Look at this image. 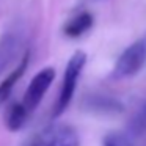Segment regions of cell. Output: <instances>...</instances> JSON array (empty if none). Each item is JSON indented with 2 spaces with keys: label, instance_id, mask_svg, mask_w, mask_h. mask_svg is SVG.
<instances>
[{
  "label": "cell",
  "instance_id": "obj_1",
  "mask_svg": "<svg viewBox=\"0 0 146 146\" xmlns=\"http://www.w3.org/2000/svg\"><path fill=\"white\" fill-rule=\"evenodd\" d=\"M85 64H86V54L82 50H77L76 54L69 58V61H68V64H66V69H64L60 96H58L57 104H55V107H54L52 118L61 116V115L64 113V110L69 107L71 101H72V98H74V93H76L79 77H80V74H82Z\"/></svg>",
  "mask_w": 146,
  "mask_h": 146
},
{
  "label": "cell",
  "instance_id": "obj_2",
  "mask_svg": "<svg viewBox=\"0 0 146 146\" xmlns=\"http://www.w3.org/2000/svg\"><path fill=\"white\" fill-rule=\"evenodd\" d=\"M146 63V38H140L129 46L123 54L118 57L115 68L111 71V79L123 80L135 76L141 71Z\"/></svg>",
  "mask_w": 146,
  "mask_h": 146
},
{
  "label": "cell",
  "instance_id": "obj_3",
  "mask_svg": "<svg viewBox=\"0 0 146 146\" xmlns=\"http://www.w3.org/2000/svg\"><path fill=\"white\" fill-rule=\"evenodd\" d=\"M54 79H55L54 68H44L32 79L25 94H24V102H22V107L25 108L27 113H32L39 105V102L42 101L47 90L50 88Z\"/></svg>",
  "mask_w": 146,
  "mask_h": 146
},
{
  "label": "cell",
  "instance_id": "obj_4",
  "mask_svg": "<svg viewBox=\"0 0 146 146\" xmlns=\"http://www.w3.org/2000/svg\"><path fill=\"white\" fill-rule=\"evenodd\" d=\"M30 146H79V137L69 126H52L46 129Z\"/></svg>",
  "mask_w": 146,
  "mask_h": 146
},
{
  "label": "cell",
  "instance_id": "obj_5",
  "mask_svg": "<svg viewBox=\"0 0 146 146\" xmlns=\"http://www.w3.org/2000/svg\"><path fill=\"white\" fill-rule=\"evenodd\" d=\"M21 46H22V39L16 33H7L0 39V74L16 60Z\"/></svg>",
  "mask_w": 146,
  "mask_h": 146
},
{
  "label": "cell",
  "instance_id": "obj_6",
  "mask_svg": "<svg viewBox=\"0 0 146 146\" xmlns=\"http://www.w3.org/2000/svg\"><path fill=\"white\" fill-rule=\"evenodd\" d=\"M29 52L21 58L19 64H17L16 69H13L10 72V76L3 80V82L0 83V105H3L5 102L8 101V98L11 96V91H13L14 85L17 83V80L24 76V72L27 71V66H29Z\"/></svg>",
  "mask_w": 146,
  "mask_h": 146
},
{
  "label": "cell",
  "instance_id": "obj_7",
  "mask_svg": "<svg viewBox=\"0 0 146 146\" xmlns=\"http://www.w3.org/2000/svg\"><path fill=\"white\" fill-rule=\"evenodd\" d=\"M91 25H93V16L90 13H86V11H83V13L77 14L76 17H72V19L64 25L63 32H64V35L69 36V38H79L80 35L88 32V30L91 29Z\"/></svg>",
  "mask_w": 146,
  "mask_h": 146
},
{
  "label": "cell",
  "instance_id": "obj_8",
  "mask_svg": "<svg viewBox=\"0 0 146 146\" xmlns=\"http://www.w3.org/2000/svg\"><path fill=\"white\" fill-rule=\"evenodd\" d=\"M29 113L25 111V108L22 107V104H14L11 107L10 113H8V119H7V124H8V129L10 130H19L21 127L24 126Z\"/></svg>",
  "mask_w": 146,
  "mask_h": 146
},
{
  "label": "cell",
  "instance_id": "obj_9",
  "mask_svg": "<svg viewBox=\"0 0 146 146\" xmlns=\"http://www.w3.org/2000/svg\"><path fill=\"white\" fill-rule=\"evenodd\" d=\"M129 132L130 135H141L146 132V104L135 113V116L129 123Z\"/></svg>",
  "mask_w": 146,
  "mask_h": 146
},
{
  "label": "cell",
  "instance_id": "obj_10",
  "mask_svg": "<svg viewBox=\"0 0 146 146\" xmlns=\"http://www.w3.org/2000/svg\"><path fill=\"white\" fill-rule=\"evenodd\" d=\"M91 107L99 108V110H105V111H119L123 108V105L110 98H96L91 102Z\"/></svg>",
  "mask_w": 146,
  "mask_h": 146
}]
</instances>
